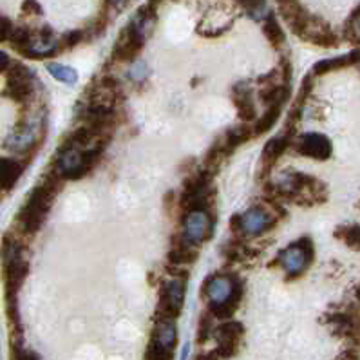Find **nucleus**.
<instances>
[{
	"label": "nucleus",
	"mask_w": 360,
	"mask_h": 360,
	"mask_svg": "<svg viewBox=\"0 0 360 360\" xmlns=\"http://www.w3.org/2000/svg\"><path fill=\"white\" fill-rule=\"evenodd\" d=\"M266 192L281 203L297 205V207H315L328 200V188L321 179L297 170L284 172L276 183H266Z\"/></svg>",
	"instance_id": "obj_1"
},
{
	"label": "nucleus",
	"mask_w": 360,
	"mask_h": 360,
	"mask_svg": "<svg viewBox=\"0 0 360 360\" xmlns=\"http://www.w3.org/2000/svg\"><path fill=\"white\" fill-rule=\"evenodd\" d=\"M201 295L207 299L208 309L219 321H229L238 311L245 297V283L233 271L212 274L201 286Z\"/></svg>",
	"instance_id": "obj_2"
},
{
	"label": "nucleus",
	"mask_w": 360,
	"mask_h": 360,
	"mask_svg": "<svg viewBox=\"0 0 360 360\" xmlns=\"http://www.w3.org/2000/svg\"><path fill=\"white\" fill-rule=\"evenodd\" d=\"M56 195H58V192H55L44 183H39L37 187H33V191L27 194L26 201L22 203L20 210L15 217V230L22 233L24 238L37 236L46 223L49 212H51Z\"/></svg>",
	"instance_id": "obj_3"
},
{
	"label": "nucleus",
	"mask_w": 360,
	"mask_h": 360,
	"mask_svg": "<svg viewBox=\"0 0 360 360\" xmlns=\"http://www.w3.org/2000/svg\"><path fill=\"white\" fill-rule=\"evenodd\" d=\"M103 153H105L103 147L80 148L62 141L60 147L56 148L51 167L65 181H77V179L85 178L96 167Z\"/></svg>",
	"instance_id": "obj_4"
},
{
	"label": "nucleus",
	"mask_w": 360,
	"mask_h": 360,
	"mask_svg": "<svg viewBox=\"0 0 360 360\" xmlns=\"http://www.w3.org/2000/svg\"><path fill=\"white\" fill-rule=\"evenodd\" d=\"M279 219L281 217L271 210V207L254 205L246 212L230 217V230L233 232V238H241L248 241V239L263 238L264 233L279 225Z\"/></svg>",
	"instance_id": "obj_5"
},
{
	"label": "nucleus",
	"mask_w": 360,
	"mask_h": 360,
	"mask_svg": "<svg viewBox=\"0 0 360 360\" xmlns=\"http://www.w3.org/2000/svg\"><path fill=\"white\" fill-rule=\"evenodd\" d=\"M214 176L201 167H195L191 176L185 178L183 192L179 194L178 207L183 212L195 210V208H210L214 210L216 205V188L212 185Z\"/></svg>",
	"instance_id": "obj_6"
},
{
	"label": "nucleus",
	"mask_w": 360,
	"mask_h": 360,
	"mask_svg": "<svg viewBox=\"0 0 360 360\" xmlns=\"http://www.w3.org/2000/svg\"><path fill=\"white\" fill-rule=\"evenodd\" d=\"M170 279L163 284L158 302V319H176L181 315L185 306V293H187V281L191 277V270H183V266H170Z\"/></svg>",
	"instance_id": "obj_7"
},
{
	"label": "nucleus",
	"mask_w": 360,
	"mask_h": 360,
	"mask_svg": "<svg viewBox=\"0 0 360 360\" xmlns=\"http://www.w3.org/2000/svg\"><path fill=\"white\" fill-rule=\"evenodd\" d=\"M315 261V245L309 236L299 238L297 241L290 243L274 263L281 266L284 271V279L295 281L308 271V268Z\"/></svg>",
	"instance_id": "obj_8"
},
{
	"label": "nucleus",
	"mask_w": 360,
	"mask_h": 360,
	"mask_svg": "<svg viewBox=\"0 0 360 360\" xmlns=\"http://www.w3.org/2000/svg\"><path fill=\"white\" fill-rule=\"evenodd\" d=\"M214 230H216V212L210 208H195L183 212L179 233L198 248L212 239Z\"/></svg>",
	"instance_id": "obj_9"
},
{
	"label": "nucleus",
	"mask_w": 360,
	"mask_h": 360,
	"mask_svg": "<svg viewBox=\"0 0 360 360\" xmlns=\"http://www.w3.org/2000/svg\"><path fill=\"white\" fill-rule=\"evenodd\" d=\"M6 75V87L2 96L13 100L18 105H30L34 96V77L26 64L11 62Z\"/></svg>",
	"instance_id": "obj_10"
},
{
	"label": "nucleus",
	"mask_w": 360,
	"mask_h": 360,
	"mask_svg": "<svg viewBox=\"0 0 360 360\" xmlns=\"http://www.w3.org/2000/svg\"><path fill=\"white\" fill-rule=\"evenodd\" d=\"M178 344V326L172 319H158L150 342L145 352V360H172L174 347Z\"/></svg>",
	"instance_id": "obj_11"
},
{
	"label": "nucleus",
	"mask_w": 360,
	"mask_h": 360,
	"mask_svg": "<svg viewBox=\"0 0 360 360\" xmlns=\"http://www.w3.org/2000/svg\"><path fill=\"white\" fill-rule=\"evenodd\" d=\"M145 42H147V37L132 22H129L127 26L120 31L118 39L112 46V60L118 64L134 62L143 49Z\"/></svg>",
	"instance_id": "obj_12"
},
{
	"label": "nucleus",
	"mask_w": 360,
	"mask_h": 360,
	"mask_svg": "<svg viewBox=\"0 0 360 360\" xmlns=\"http://www.w3.org/2000/svg\"><path fill=\"white\" fill-rule=\"evenodd\" d=\"M293 34H297V37H299L301 40H304V42L314 44V46H319V47H324V49H333V47L339 46L340 42L339 34L331 30L330 24L311 13L308 15L304 24H302V26L299 27Z\"/></svg>",
	"instance_id": "obj_13"
},
{
	"label": "nucleus",
	"mask_w": 360,
	"mask_h": 360,
	"mask_svg": "<svg viewBox=\"0 0 360 360\" xmlns=\"http://www.w3.org/2000/svg\"><path fill=\"white\" fill-rule=\"evenodd\" d=\"M290 147H293L299 156L315 161H326L333 154V145L330 138L321 132H306V134L297 136L295 140H292Z\"/></svg>",
	"instance_id": "obj_14"
},
{
	"label": "nucleus",
	"mask_w": 360,
	"mask_h": 360,
	"mask_svg": "<svg viewBox=\"0 0 360 360\" xmlns=\"http://www.w3.org/2000/svg\"><path fill=\"white\" fill-rule=\"evenodd\" d=\"M243 335H245V326L238 321H223L219 326H216L214 331V337L217 340V349L216 353L219 355V359L226 360L232 359L239 353V347H241Z\"/></svg>",
	"instance_id": "obj_15"
},
{
	"label": "nucleus",
	"mask_w": 360,
	"mask_h": 360,
	"mask_svg": "<svg viewBox=\"0 0 360 360\" xmlns=\"http://www.w3.org/2000/svg\"><path fill=\"white\" fill-rule=\"evenodd\" d=\"M2 264V281H4V295L6 299H17L22 284L30 274V259L27 255L4 259Z\"/></svg>",
	"instance_id": "obj_16"
},
{
	"label": "nucleus",
	"mask_w": 360,
	"mask_h": 360,
	"mask_svg": "<svg viewBox=\"0 0 360 360\" xmlns=\"http://www.w3.org/2000/svg\"><path fill=\"white\" fill-rule=\"evenodd\" d=\"M31 60H46L58 55V37L51 26L34 27V34L27 49L20 53Z\"/></svg>",
	"instance_id": "obj_17"
},
{
	"label": "nucleus",
	"mask_w": 360,
	"mask_h": 360,
	"mask_svg": "<svg viewBox=\"0 0 360 360\" xmlns=\"http://www.w3.org/2000/svg\"><path fill=\"white\" fill-rule=\"evenodd\" d=\"M326 322L335 335L349 340L353 347H360V315L356 311H353V309L335 311V314L328 315Z\"/></svg>",
	"instance_id": "obj_18"
},
{
	"label": "nucleus",
	"mask_w": 360,
	"mask_h": 360,
	"mask_svg": "<svg viewBox=\"0 0 360 360\" xmlns=\"http://www.w3.org/2000/svg\"><path fill=\"white\" fill-rule=\"evenodd\" d=\"M290 145H292V138L284 134V132L279 136H274L266 141L263 153H261V160H259V179H266L270 176L274 167L277 165V161L286 153V148Z\"/></svg>",
	"instance_id": "obj_19"
},
{
	"label": "nucleus",
	"mask_w": 360,
	"mask_h": 360,
	"mask_svg": "<svg viewBox=\"0 0 360 360\" xmlns=\"http://www.w3.org/2000/svg\"><path fill=\"white\" fill-rule=\"evenodd\" d=\"M200 259V248L188 243L181 233H176L170 239V248L167 252V263L170 266H192Z\"/></svg>",
	"instance_id": "obj_20"
},
{
	"label": "nucleus",
	"mask_w": 360,
	"mask_h": 360,
	"mask_svg": "<svg viewBox=\"0 0 360 360\" xmlns=\"http://www.w3.org/2000/svg\"><path fill=\"white\" fill-rule=\"evenodd\" d=\"M232 103L238 109V118L245 123L257 120V107L254 102V89L248 82H238L232 87Z\"/></svg>",
	"instance_id": "obj_21"
},
{
	"label": "nucleus",
	"mask_w": 360,
	"mask_h": 360,
	"mask_svg": "<svg viewBox=\"0 0 360 360\" xmlns=\"http://www.w3.org/2000/svg\"><path fill=\"white\" fill-rule=\"evenodd\" d=\"M27 167L26 160L13 156H0V194H9L17 187Z\"/></svg>",
	"instance_id": "obj_22"
},
{
	"label": "nucleus",
	"mask_w": 360,
	"mask_h": 360,
	"mask_svg": "<svg viewBox=\"0 0 360 360\" xmlns=\"http://www.w3.org/2000/svg\"><path fill=\"white\" fill-rule=\"evenodd\" d=\"M292 98V89L290 84L283 82H271V84H263V89L259 91V100L263 102L264 107L270 105H286Z\"/></svg>",
	"instance_id": "obj_23"
},
{
	"label": "nucleus",
	"mask_w": 360,
	"mask_h": 360,
	"mask_svg": "<svg viewBox=\"0 0 360 360\" xmlns=\"http://www.w3.org/2000/svg\"><path fill=\"white\" fill-rule=\"evenodd\" d=\"M360 64V49L347 53L342 56H335V58H326L321 60L314 65V75L315 77H322V75H328L331 71H339V69H346L349 65H359Z\"/></svg>",
	"instance_id": "obj_24"
},
{
	"label": "nucleus",
	"mask_w": 360,
	"mask_h": 360,
	"mask_svg": "<svg viewBox=\"0 0 360 360\" xmlns=\"http://www.w3.org/2000/svg\"><path fill=\"white\" fill-rule=\"evenodd\" d=\"M221 138H223V141H225V145L229 147L230 153H233V150H238L241 145H245L246 141L254 140V127H252V123L241 122L238 123V125H232V127L226 129V131L221 134Z\"/></svg>",
	"instance_id": "obj_25"
},
{
	"label": "nucleus",
	"mask_w": 360,
	"mask_h": 360,
	"mask_svg": "<svg viewBox=\"0 0 360 360\" xmlns=\"http://www.w3.org/2000/svg\"><path fill=\"white\" fill-rule=\"evenodd\" d=\"M230 154L232 153H230L229 147H226L225 141H223V138L219 136V138H216L214 143L208 147L207 153H205L201 169H205L207 172H210L214 176V174L221 169V165L225 163V160L230 156Z\"/></svg>",
	"instance_id": "obj_26"
},
{
	"label": "nucleus",
	"mask_w": 360,
	"mask_h": 360,
	"mask_svg": "<svg viewBox=\"0 0 360 360\" xmlns=\"http://www.w3.org/2000/svg\"><path fill=\"white\" fill-rule=\"evenodd\" d=\"M263 33L264 37H266L268 44H270L274 49H277V51H281V49L286 46V34H284L283 27H281L279 20H277L274 11L263 20Z\"/></svg>",
	"instance_id": "obj_27"
},
{
	"label": "nucleus",
	"mask_w": 360,
	"mask_h": 360,
	"mask_svg": "<svg viewBox=\"0 0 360 360\" xmlns=\"http://www.w3.org/2000/svg\"><path fill=\"white\" fill-rule=\"evenodd\" d=\"M281 112H283V105L266 107L263 112V116H259V118L252 123L255 138H257V136L266 134V132H270L271 129L276 127L277 122H279V118H281Z\"/></svg>",
	"instance_id": "obj_28"
},
{
	"label": "nucleus",
	"mask_w": 360,
	"mask_h": 360,
	"mask_svg": "<svg viewBox=\"0 0 360 360\" xmlns=\"http://www.w3.org/2000/svg\"><path fill=\"white\" fill-rule=\"evenodd\" d=\"M333 236L352 250L360 252V225H340L335 229Z\"/></svg>",
	"instance_id": "obj_29"
},
{
	"label": "nucleus",
	"mask_w": 360,
	"mask_h": 360,
	"mask_svg": "<svg viewBox=\"0 0 360 360\" xmlns=\"http://www.w3.org/2000/svg\"><path fill=\"white\" fill-rule=\"evenodd\" d=\"M109 6H105V8L100 9V13L96 15V17L93 18V20L87 24V27H85V40H96L100 34L103 33V31L107 30V26H109Z\"/></svg>",
	"instance_id": "obj_30"
},
{
	"label": "nucleus",
	"mask_w": 360,
	"mask_h": 360,
	"mask_svg": "<svg viewBox=\"0 0 360 360\" xmlns=\"http://www.w3.org/2000/svg\"><path fill=\"white\" fill-rule=\"evenodd\" d=\"M33 34L34 27L26 26V24H18V26H15L13 34H11V39H9V44H11V47H13L15 51L22 53L24 49H27V46L31 44Z\"/></svg>",
	"instance_id": "obj_31"
},
{
	"label": "nucleus",
	"mask_w": 360,
	"mask_h": 360,
	"mask_svg": "<svg viewBox=\"0 0 360 360\" xmlns=\"http://www.w3.org/2000/svg\"><path fill=\"white\" fill-rule=\"evenodd\" d=\"M84 40H85V31L84 30L65 31L62 37H58V55L71 51V49H75L77 46H80Z\"/></svg>",
	"instance_id": "obj_32"
},
{
	"label": "nucleus",
	"mask_w": 360,
	"mask_h": 360,
	"mask_svg": "<svg viewBox=\"0 0 360 360\" xmlns=\"http://www.w3.org/2000/svg\"><path fill=\"white\" fill-rule=\"evenodd\" d=\"M344 39L360 46V4L353 9V13L347 18L346 26H344Z\"/></svg>",
	"instance_id": "obj_33"
},
{
	"label": "nucleus",
	"mask_w": 360,
	"mask_h": 360,
	"mask_svg": "<svg viewBox=\"0 0 360 360\" xmlns=\"http://www.w3.org/2000/svg\"><path fill=\"white\" fill-rule=\"evenodd\" d=\"M47 71L53 78H56L58 82H64V84H75L78 80V72L72 68L64 64H56V62H49L47 64Z\"/></svg>",
	"instance_id": "obj_34"
},
{
	"label": "nucleus",
	"mask_w": 360,
	"mask_h": 360,
	"mask_svg": "<svg viewBox=\"0 0 360 360\" xmlns=\"http://www.w3.org/2000/svg\"><path fill=\"white\" fill-rule=\"evenodd\" d=\"M239 4L246 9V13L250 15L254 20L259 22H263L271 13L266 0H239Z\"/></svg>",
	"instance_id": "obj_35"
},
{
	"label": "nucleus",
	"mask_w": 360,
	"mask_h": 360,
	"mask_svg": "<svg viewBox=\"0 0 360 360\" xmlns=\"http://www.w3.org/2000/svg\"><path fill=\"white\" fill-rule=\"evenodd\" d=\"M216 321L217 319L214 317V314L208 309L207 314L201 315L200 319V326H198V344H205L212 333L216 331Z\"/></svg>",
	"instance_id": "obj_36"
},
{
	"label": "nucleus",
	"mask_w": 360,
	"mask_h": 360,
	"mask_svg": "<svg viewBox=\"0 0 360 360\" xmlns=\"http://www.w3.org/2000/svg\"><path fill=\"white\" fill-rule=\"evenodd\" d=\"M17 24H13V20L6 15H0V44L9 42L11 34H13V30Z\"/></svg>",
	"instance_id": "obj_37"
},
{
	"label": "nucleus",
	"mask_w": 360,
	"mask_h": 360,
	"mask_svg": "<svg viewBox=\"0 0 360 360\" xmlns=\"http://www.w3.org/2000/svg\"><path fill=\"white\" fill-rule=\"evenodd\" d=\"M22 15L24 17H42L44 9L39 0H24L22 2Z\"/></svg>",
	"instance_id": "obj_38"
},
{
	"label": "nucleus",
	"mask_w": 360,
	"mask_h": 360,
	"mask_svg": "<svg viewBox=\"0 0 360 360\" xmlns=\"http://www.w3.org/2000/svg\"><path fill=\"white\" fill-rule=\"evenodd\" d=\"M11 360H40V359L37 353L22 349L20 344L13 342V346H11Z\"/></svg>",
	"instance_id": "obj_39"
},
{
	"label": "nucleus",
	"mask_w": 360,
	"mask_h": 360,
	"mask_svg": "<svg viewBox=\"0 0 360 360\" xmlns=\"http://www.w3.org/2000/svg\"><path fill=\"white\" fill-rule=\"evenodd\" d=\"M337 360H360V355L355 347H349V349H346V352L340 353V355L337 356Z\"/></svg>",
	"instance_id": "obj_40"
},
{
	"label": "nucleus",
	"mask_w": 360,
	"mask_h": 360,
	"mask_svg": "<svg viewBox=\"0 0 360 360\" xmlns=\"http://www.w3.org/2000/svg\"><path fill=\"white\" fill-rule=\"evenodd\" d=\"M11 62H13V60L9 58V56L6 55V53L0 51V75L8 71V68H9V65H11Z\"/></svg>",
	"instance_id": "obj_41"
},
{
	"label": "nucleus",
	"mask_w": 360,
	"mask_h": 360,
	"mask_svg": "<svg viewBox=\"0 0 360 360\" xmlns=\"http://www.w3.org/2000/svg\"><path fill=\"white\" fill-rule=\"evenodd\" d=\"M194 360H219V355L216 352L210 353H200V355H195Z\"/></svg>",
	"instance_id": "obj_42"
},
{
	"label": "nucleus",
	"mask_w": 360,
	"mask_h": 360,
	"mask_svg": "<svg viewBox=\"0 0 360 360\" xmlns=\"http://www.w3.org/2000/svg\"><path fill=\"white\" fill-rule=\"evenodd\" d=\"M125 4H127V0H105V6L115 9H122Z\"/></svg>",
	"instance_id": "obj_43"
},
{
	"label": "nucleus",
	"mask_w": 360,
	"mask_h": 360,
	"mask_svg": "<svg viewBox=\"0 0 360 360\" xmlns=\"http://www.w3.org/2000/svg\"><path fill=\"white\" fill-rule=\"evenodd\" d=\"M355 299H356V302H359V306H360V284H359V288L355 290Z\"/></svg>",
	"instance_id": "obj_44"
},
{
	"label": "nucleus",
	"mask_w": 360,
	"mask_h": 360,
	"mask_svg": "<svg viewBox=\"0 0 360 360\" xmlns=\"http://www.w3.org/2000/svg\"><path fill=\"white\" fill-rule=\"evenodd\" d=\"M281 2H286V0H277V4H281Z\"/></svg>",
	"instance_id": "obj_45"
}]
</instances>
